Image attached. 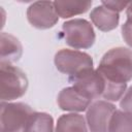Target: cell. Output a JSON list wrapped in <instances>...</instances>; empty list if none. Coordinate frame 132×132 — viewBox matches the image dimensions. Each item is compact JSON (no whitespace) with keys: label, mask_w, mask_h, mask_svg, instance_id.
Here are the masks:
<instances>
[{"label":"cell","mask_w":132,"mask_h":132,"mask_svg":"<svg viewBox=\"0 0 132 132\" xmlns=\"http://www.w3.org/2000/svg\"><path fill=\"white\" fill-rule=\"evenodd\" d=\"M97 70L108 81L127 84L132 80V50L124 46L108 50L102 56Z\"/></svg>","instance_id":"6da1fadb"},{"label":"cell","mask_w":132,"mask_h":132,"mask_svg":"<svg viewBox=\"0 0 132 132\" xmlns=\"http://www.w3.org/2000/svg\"><path fill=\"white\" fill-rule=\"evenodd\" d=\"M29 81L26 73L9 63H0L1 101L10 102L23 97L28 90Z\"/></svg>","instance_id":"7a4b0ae2"},{"label":"cell","mask_w":132,"mask_h":132,"mask_svg":"<svg viewBox=\"0 0 132 132\" xmlns=\"http://www.w3.org/2000/svg\"><path fill=\"white\" fill-rule=\"evenodd\" d=\"M62 31L65 42L74 50L90 48L96 40L92 24L85 19H73L63 23Z\"/></svg>","instance_id":"3957f363"},{"label":"cell","mask_w":132,"mask_h":132,"mask_svg":"<svg viewBox=\"0 0 132 132\" xmlns=\"http://www.w3.org/2000/svg\"><path fill=\"white\" fill-rule=\"evenodd\" d=\"M0 108L1 132L23 131L29 117L34 112L32 107L24 102L1 101Z\"/></svg>","instance_id":"277c9868"},{"label":"cell","mask_w":132,"mask_h":132,"mask_svg":"<svg viewBox=\"0 0 132 132\" xmlns=\"http://www.w3.org/2000/svg\"><path fill=\"white\" fill-rule=\"evenodd\" d=\"M54 63L61 73L67 74L69 77L93 68L92 57L78 50L62 48L58 51L55 55Z\"/></svg>","instance_id":"5b68a950"},{"label":"cell","mask_w":132,"mask_h":132,"mask_svg":"<svg viewBox=\"0 0 132 132\" xmlns=\"http://www.w3.org/2000/svg\"><path fill=\"white\" fill-rule=\"evenodd\" d=\"M69 81L77 92L92 101L102 97L105 90L104 77L94 68L85 70L74 76H70Z\"/></svg>","instance_id":"8992f818"},{"label":"cell","mask_w":132,"mask_h":132,"mask_svg":"<svg viewBox=\"0 0 132 132\" xmlns=\"http://www.w3.org/2000/svg\"><path fill=\"white\" fill-rule=\"evenodd\" d=\"M116 109V105L106 100L93 101L85 117L89 132H108L109 121Z\"/></svg>","instance_id":"52a82bcc"},{"label":"cell","mask_w":132,"mask_h":132,"mask_svg":"<svg viewBox=\"0 0 132 132\" xmlns=\"http://www.w3.org/2000/svg\"><path fill=\"white\" fill-rule=\"evenodd\" d=\"M27 20L29 24L39 30L53 28L59 21L54 1H36L27 8Z\"/></svg>","instance_id":"ba28073f"},{"label":"cell","mask_w":132,"mask_h":132,"mask_svg":"<svg viewBox=\"0 0 132 132\" xmlns=\"http://www.w3.org/2000/svg\"><path fill=\"white\" fill-rule=\"evenodd\" d=\"M92 102V100L82 96L72 86L62 89L57 97V103L60 109L76 113L87 110Z\"/></svg>","instance_id":"9c48e42d"},{"label":"cell","mask_w":132,"mask_h":132,"mask_svg":"<svg viewBox=\"0 0 132 132\" xmlns=\"http://www.w3.org/2000/svg\"><path fill=\"white\" fill-rule=\"evenodd\" d=\"M90 19L97 29L102 32H108L119 26L120 13L112 11L104 5L100 4L91 10Z\"/></svg>","instance_id":"30bf717a"},{"label":"cell","mask_w":132,"mask_h":132,"mask_svg":"<svg viewBox=\"0 0 132 132\" xmlns=\"http://www.w3.org/2000/svg\"><path fill=\"white\" fill-rule=\"evenodd\" d=\"M23 55L21 41L7 32H1L0 35V63L13 64L18 62Z\"/></svg>","instance_id":"8fae6325"},{"label":"cell","mask_w":132,"mask_h":132,"mask_svg":"<svg viewBox=\"0 0 132 132\" xmlns=\"http://www.w3.org/2000/svg\"><path fill=\"white\" fill-rule=\"evenodd\" d=\"M55 132H89V129L84 116L76 112H70L59 117Z\"/></svg>","instance_id":"7c38bea8"},{"label":"cell","mask_w":132,"mask_h":132,"mask_svg":"<svg viewBox=\"0 0 132 132\" xmlns=\"http://www.w3.org/2000/svg\"><path fill=\"white\" fill-rule=\"evenodd\" d=\"M92 1H54L59 18L69 19L86 13L92 6Z\"/></svg>","instance_id":"4fadbf2b"},{"label":"cell","mask_w":132,"mask_h":132,"mask_svg":"<svg viewBox=\"0 0 132 132\" xmlns=\"http://www.w3.org/2000/svg\"><path fill=\"white\" fill-rule=\"evenodd\" d=\"M22 132H55L54 119L50 113L34 111Z\"/></svg>","instance_id":"5bb4252c"},{"label":"cell","mask_w":132,"mask_h":132,"mask_svg":"<svg viewBox=\"0 0 132 132\" xmlns=\"http://www.w3.org/2000/svg\"><path fill=\"white\" fill-rule=\"evenodd\" d=\"M108 132H132V116L116 109L109 121Z\"/></svg>","instance_id":"9a60e30c"},{"label":"cell","mask_w":132,"mask_h":132,"mask_svg":"<svg viewBox=\"0 0 132 132\" xmlns=\"http://www.w3.org/2000/svg\"><path fill=\"white\" fill-rule=\"evenodd\" d=\"M120 107L123 111L132 116V86L126 90L124 96L120 100Z\"/></svg>","instance_id":"2e32d148"},{"label":"cell","mask_w":132,"mask_h":132,"mask_svg":"<svg viewBox=\"0 0 132 132\" xmlns=\"http://www.w3.org/2000/svg\"><path fill=\"white\" fill-rule=\"evenodd\" d=\"M129 3L130 2H128V1H101L102 5H104L108 9L116 11L118 13H120L124 9H127Z\"/></svg>","instance_id":"e0dca14e"},{"label":"cell","mask_w":132,"mask_h":132,"mask_svg":"<svg viewBox=\"0 0 132 132\" xmlns=\"http://www.w3.org/2000/svg\"><path fill=\"white\" fill-rule=\"evenodd\" d=\"M121 32H122V37L126 42V44L129 45L130 48H132V24L125 22L122 25Z\"/></svg>","instance_id":"ac0fdd59"},{"label":"cell","mask_w":132,"mask_h":132,"mask_svg":"<svg viewBox=\"0 0 132 132\" xmlns=\"http://www.w3.org/2000/svg\"><path fill=\"white\" fill-rule=\"evenodd\" d=\"M126 16H127V20L126 22L132 24V2L129 3L127 9H126Z\"/></svg>","instance_id":"d6986e66"}]
</instances>
